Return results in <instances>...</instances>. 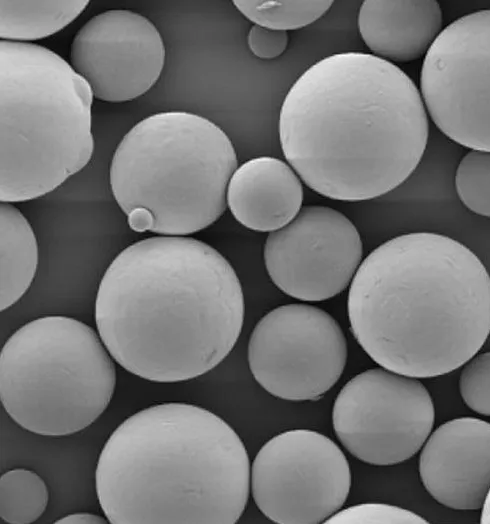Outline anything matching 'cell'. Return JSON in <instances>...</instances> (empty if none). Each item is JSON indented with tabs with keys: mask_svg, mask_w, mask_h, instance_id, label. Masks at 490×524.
Here are the masks:
<instances>
[{
	"mask_svg": "<svg viewBox=\"0 0 490 524\" xmlns=\"http://www.w3.org/2000/svg\"><path fill=\"white\" fill-rule=\"evenodd\" d=\"M279 140L288 164L318 194L380 197L420 163L429 123L421 93L397 65L343 52L307 68L287 92Z\"/></svg>",
	"mask_w": 490,
	"mask_h": 524,
	"instance_id": "1",
	"label": "cell"
},
{
	"mask_svg": "<svg viewBox=\"0 0 490 524\" xmlns=\"http://www.w3.org/2000/svg\"><path fill=\"white\" fill-rule=\"evenodd\" d=\"M244 313L231 264L184 236L150 237L123 249L102 276L94 310L111 357L157 383L187 381L219 365L240 336Z\"/></svg>",
	"mask_w": 490,
	"mask_h": 524,
	"instance_id": "2",
	"label": "cell"
},
{
	"mask_svg": "<svg viewBox=\"0 0 490 524\" xmlns=\"http://www.w3.org/2000/svg\"><path fill=\"white\" fill-rule=\"evenodd\" d=\"M347 311L379 366L430 378L463 366L490 333V275L467 246L433 232L379 245L352 279Z\"/></svg>",
	"mask_w": 490,
	"mask_h": 524,
	"instance_id": "3",
	"label": "cell"
},
{
	"mask_svg": "<svg viewBox=\"0 0 490 524\" xmlns=\"http://www.w3.org/2000/svg\"><path fill=\"white\" fill-rule=\"evenodd\" d=\"M235 430L197 405L166 402L126 418L98 458L95 486L113 524H234L250 493Z\"/></svg>",
	"mask_w": 490,
	"mask_h": 524,
	"instance_id": "4",
	"label": "cell"
},
{
	"mask_svg": "<svg viewBox=\"0 0 490 524\" xmlns=\"http://www.w3.org/2000/svg\"><path fill=\"white\" fill-rule=\"evenodd\" d=\"M236 169L233 144L218 125L194 113L167 111L125 134L109 179L132 230L184 236L222 216Z\"/></svg>",
	"mask_w": 490,
	"mask_h": 524,
	"instance_id": "5",
	"label": "cell"
},
{
	"mask_svg": "<svg viewBox=\"0 0 490 524\" xmlns=\"http://www.w3.org/2000/svg\"><path fill=\"white\" fill-rule=\"evenodd\" d=\"M1 202L39 198L90 161L93 93L50 49L0 43Z\"/></svg>",
	"mask_w": 490,
	"mask_h": 524,
	"instance_id": "6",
	"label": "cell"
},
{
	"mask_svg": "<svg viewBox=\"0 0 490 524\" xmlns=\"http://www.w3.org/2000/svg\"><path fill=\"white\" fill-rule=\"evenodd\" d=\"M100 336L66 316L17 329L0 354V398L22 428L43 436L80 432L108 407L116 369Z\"/></svg>",
	"mask_w": 490,
	"mask_h": 524,
	"instance_id": "7",
	"label": "cell"
},
{
	"mask_svg": "<svg viewBox=\"0 0 490 524\" xmlns=\"http://www.w3.org/2000/svg\"><path fill=\"white\" fill-rule=\"evenodd\" d=\"M431 395L417 378L385 368L363 371L338 393L334 433L364 463L395 465L414 456L434 425Z\"/></svg>",
	"mask_w": 490,
	"mask_h": 524,
	"instance_id": "8",
	"label": "cell"
},
{
	"mask_svg": "<svg viewBox=\"0 0 490 524\" xmlns=\"http://www.w3.org/2000/svg\"><path fill=\"white\" fill-rule=\"evenodd\" d=\"M351 470L339 446L308 429L282 432L258 451L250 490L259 510L280 524L325 522L344 505Z\"/></svg>",
	"mask_w": 490,
	"mask_h": 524,
	"instance_id": "9",
	"label": "cell"
},
{
	"mask_svg": "<svg viewBox=\"0 0 490 524\" xmlns=\"http://www.w3.org/2000/svg\"><path fill=\"white\" fill-rule=\"evenodd\" d=\"M249 369L271 395L316 400L341 377L346 337L323 309L303 303L278 306L254 326L248 342Z\"/></svg>",
	"mask_w": 490,
	"mask_h": 524,
	"instance_id": "10",
	"label": "cell"
},
{
	"mask_svg": "<svg viewBox=\"0 0 490 524\" xmlns=\"http://www.w3.org/2000/svg\"><path fill=\"white\" fill-rule=\"evenodd\" d=\"M420 93L444 135L471 150L490 151V9L443 28L424 56Z\"/></svg>",
	"mask_w": 490,
	"mask_h": 524,
	"instance_id": "11",
	"label": "cell"
},
{
	"mask_svg": "<svg viewBox=\"0 0 490 524\" xmlns=\"http://www.w3.org/2000/svg\"><path fill=\"white\" fill-rule=\"evenodd\" d=\"M272 282L301 301H324L349 286L362 260L360 234L343 213L303 207L286 226L270 232L263 250Z\"/></svg>",
	"mask_w": 490,
	"mask_h": 524,
	"instance_id": "12",
	"label": "cell"
},
{
	"mask_svg": "<svg viewBox=\"0 0 490 524\" xmlns=\"http://www.w3.org/2000/svg\"><path fill=\"white\" fill-rule=\"evenodd\" d=\"M70 65L87 82L93 96L126 102L149 91L165 62V46L156 26L131 10H107L89 19L76 33Z\"/></svg>",
	"mask_w": 490,
	"mask_h": 524,
	"instance_id": "13",
	"label": "cell"
},
{
	"mask_svg": "<svg viewBox=\"0 0 490 524\" xmlns=\"http://www.w3.org/2000/svg\"><path fill=\"white\" fill-rule=\"evenodd\" d=\"M419 475L438 503L481 509L490 492V423L461 417L438 426L421 448Z\"/></svg>",
	"mask_w": 490,
	"mask_h": 524,
	"instance_id": "14",
	"label": "cell"
},
{
	"mask_svg": "<svg viewBox=\"0 0 490 524\" xmlns=\"http://www.w3.org/2000/svg\"><path fill=\"white\" fill-rule=\"evenodd\" d=\"M226 200L240 224L254 231L274 232L289 224L302 209L303 187L289 164L261 156L237 167Z\"/></svg>",
	"mask_w": 490,
	"mask_h": 524,
	"instance_id": "15",
	"label": "cell"
},
{
	"mask_svg": "<svg viewBox=\"0 0 490 524\" xmlns=\"http://www.w3.org/2000/svg\"><path fill=\"white\" fill-rule=\"evenodd\" d=\"M443 25L435 0H366L358 29L373 55L389 62H411L425 56Z\"/></svg>",
	"mask_w": 490,
	"mask_h": 524,
	"instance_id": "16",
	"label": "cell"
},
{
	"mask_svg": "<svg viewBox=\"0 0 490 524\" xmlns=\"http://www.w3.org/2000/svg\"><path fill=\"white\" fill-rule=\"evenodd\" d=\"M1 311L14 305L29 289L38 265V245L25 216L11 203L2 202Z\"/></svg>",
	"mask_w": 490,
	"mask_h": 524,
	"instance_id": "17",
	"label": "cell"
},
{
	"mask_svg": "<svg viewBox=\"0 0 490 524\" xmlns=\"http://www.w3.org/2000/svg\"><path fill=\"white\" fill-rule=\"evenodd\" d=\"M87 0H1L2 40L24 42L48 37L75 20Z\"/></svg>",
	"mask_w": 490,
	"mask_h": 524,
	"instance_id": "18",
	"label": "cell"
},
{
	"mask_svg": "<svg viewBox=\"0 0 490 524\" xmlns=\"http://www.w3.org/2000/svg\"><path fill=\"white\" fill-rule=\"evenodd\" d=\"M49 491L34 471L16 468L0 478V516L9 524H30L46 510Z\"/></svg>",
	"mask_w": 490,
	"mask_h": 524,
	"instance_id": "19",
	"label": "cell"
},
{
	"mask_svg": "<svg viewBox=\"0 0 490 524\" xmlns=\"http://www.w3.org/2000/svg\"><path fill=\"white\" fill-rule=\"evenodd\" d=\"M233 4L254 24L287 31L315 22L330 9L333 1L236 0Z\"/></svg>",
	"mask_w": 490,
	"mask_h": 524,
	"instance_id": "20",
	"label": "cell"
},
{
	"mask_svg": "<svg viewBox=\"0 0 490 524\" xmlns=\"http://www.w3.org/2000/svg\"><path fill=\"white\" fill-rule=\"evenodd\" d=\"M460 201L471 212L490 217V151L470 150L455 173Z\"/></svg>",
	"mask_w": 490,
	"mask_h": 524,
	"instance_id": "21",
	"label": "cell"
},
{
	"mask_svg": "<svg viewBox=\"0 0 490 524\" xmlns=\"http://www.w3.org/2000/svg\"><path fill=\"white\" fill-rule=\"evenodd\" d=\"M459 391L468 408L490 416V351L475 354L463 365Z\"/></svg>",
	"mask_w": 490,
	"mask_h": 524,
	"instance_id": "22",
	"label": "cell"
},
{
	"mask_svg": "<svg viewBox=\"0 0 490 524\" xmlns=\"http://www.w3.org/2000/svg\"><path fill=\"white\" fill-rule=\"evenodd\" d=\"M325 523L329 524H425L420 515L394 505L362 503L337 511Z\"/></svg>",
	"mask_w": 490,
	"mask_h": 524,
	"instance_id": "23",
	"label": "cell"
},
{
	"mask_svg": "<svg viewBox=\"0 0 490 524\" xmlns=\"http://www.w3.org/2000/svg\"><path fill=\"white\" fill-rule=\"evenodd\" d=\"M286 31L274 30L254 24L247 36V43L254 56L273 59L280 56L288 46Z\"/></svg>",
	"mask_w": 490,
	"mask_h": 524,
	"instance_id": "24",
	"label": "cell"
},
{
	"mask_svg": "<svg viewBox=\"0 0 490 524\" xmlns=\"http://www.w3.org/2000/svg\"><path fill=\"white\" fill-rule=\"evenodd\" d=\"M109 520L106 517L88 513L77 512L61 517L55 523L57 524H105Z\"/></svg>",
	"mask_w": 490,
	"mask_h": 524,
	"instance_id": "25",
	"label": "cell"
},
{
	"mask_svg": "<svg viewBox=\"0 0 490 524\" xmlns=\"http://www.w3.org/2000/svg\"><path fill=\"white\" fill-rule=\"evenodd\" d=\"M481 509L480 522L483 524H490V492Z\"/></svg>",
	"mask_w": 490,
	"mask_h": 524,
	"instance_id": "26",
	"label": "cell"
}]
</instances>
